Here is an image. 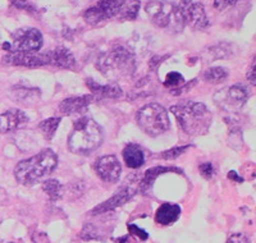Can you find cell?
Instances as JSON below:
<instances>
[{
    "label": "cell",
    "mask_w": 256,
    "mask_h": 243,
    "mask_svg": "<svg viewBox=\"0 0 256 243\" xmlns=\"http://www.w3.org/2000/svg\"><path fill=\"white\" fill-rule=\"evenodd\" d=\"M56 165H58V156L54 151L46 148L35 156L18 162L14 169V176L20 184L31 186L46 176H50L56 170Z\"/></svg>",
    "instance_id": "6da1fadb"
},
{
    "label": "cell",
    "mask_w": 256,
    "mask_h": 243,
    "mask_svg": "<svg viewBox=\"0 0 256 243\" xmlns=\"http://www.w3.org/2000/svg\"><path fill=\"white\" fill-rule=\"evenodd\" d=\"M180 128L190 136L206 134L212 123V113L202 102H182L170 108Z\"/></svg>",
    "instance_id": "7a4b0ae2"
},
{
    "label": "cell",
    "mask_w": 256,
    "mask_h": 243,
    "mask_svg": "<svg viewBox=\"0 0 256 243\" xmlns=\"http://www.w3.org/2000/svg\"><path fill=\"white\" fill-rule=\"evenodd\" d=\"M102 132L99 124L88 116H80L68 138V148L77 155H88L102 145Z\"/></svg>",
    "instance_id": "3957f363"
},
{
    "label": "cell",
    "mask_w": 256,
    "mask_h": 243,
    "mask_svg": "<svg viewBox=\"0 0 256 243\" xmlns=\"http://www.w3.org/2000/svg\"><path fill=\"white\" fill-rule=\"evenodd\" d=\"M96 68L108 78H122L136 70V59L127 48L116 46L104 52L96 60Z\"/></svg>",
    "instance_id": "277c9868"
},
{
    "label": "cell",
    "mask_w": 256,
    "mask_h": 243,
    "mask_svg": "<svg viewBox=\"0 0 256 243\" xmlns=\"http://www.w3.org/2000/svg\"><path fill=\"white\" fill-rule=\"evenodd\" d=\"M145 12L152 24L160 28L180 32L184 26L180 8L169 0H150L145 6Z\"/></svg>",
    "instance_id": "5b68a950"
},
{
    "label": "cell",
    "mask_w": 256,
    "mask_h": 243,
    "mask_svg": "<svg viewBox=\"0 0 256 243\" xmlns=\"http://www.w3.org/2000/svg\"><path fill=\"white\" fill-rule=\"evenodd\" d=\"M136 119L141 130L152 137L163 134L170 127L168 112L156 102L141 108L137 112Z\"/></svg>",
    "instance_id": "8992f818"
},
{
    "label": "cell",
    "mask_w": 256,
    "mask_h": 243,
    "mask_svg": "<svg viewBox=\"0 0 256 243\" xmlns=\"http://www.w3.org/2000/svg\"><path fill=\"white\" fill-rule=\"evenodd\" d=\"M248 96H250V92H248V87L237 84L218 91L214 96V102H216L218 106L223 108L227 112H236V110L241 109Z\"/></svg>",
    "instance_id": "52a82bcc"
},
{
    "label": "cell",
    "mask_w": 256,
    "mask_h": 243,
    "mask_svg": "<svg viewBox=\"0 0 256 243\" xmlns=\"http://www.w3.org/2000/svg\"><path fill=\"white\" fill-rule=\"evenodd\" d=\"M124 0H99L95 6H91L84 13V20L91 26H98L105 20L118 17Z\"/></svg>",
    "instance_id": "ba28073f"
},
{
    "label": "cell",
    "mask_w": 256,
    "mask_h": 243,
    "mask_svg": "<svg viewBox=\"0 0 256 243\" xmlns=\"http://www.w3.org/2000/svg\"><path fill=\"white\" fill-rule=\"evenodd\" d=\"M178 8L184 18V24H188L195 30H205L210 26L202 4L198 3L195 0H180Z\"/></svg>",
    "instance_id": "9c48e42d"
},
{
    "label": "cell",
    "mask_w": 256,
    "mask_h": 243,
    "mask_svg": "<svg viewBox=\"0 0 256 243\" xmlns=\"http://www.w3.org/2000/svg\"><path fill=\"white\" fill-rule=\"evenodd\" d=\"M42 35L36 28H20L13 35L9 52H38L42 48Z\"/></svg>",
    "instance_id": "30bf717a"
},
{
    "label": "cell",
    "mask_w": 256,
    "mask_h": 243,
    "mask_svg": "<svg viewBox=\"0 0 256 243\" xmlns=\"http://www.w3.org/2000/svg\"><path fill=\"white\" fill-rule=\"evenodd\" d=\"M95 170L104 182L116 183L122 173V165L114 155H105L95 162Z\"/></svg>",
    "instance_id": "8fae6325"
},
{
    "label": "cell",
    "mask_w": 256,
    "mask_h": 243,
    "mask_svg": "<svg viewBox=\"0 0 256 243\" xmlns=\"http://www.w3.org/2000/svg\"><path fill=\"white\" fill-rule=\"evenodd\" d=\"M3 62L9 66H18V67L38 68L48 66L46 52L45 54H36V52H8L3 58Z\"/></svg>",
    "instance_id": "7c38bea8"
},
{
    "label": "cell",
    "mask_w": 256,
    "mask_h": 243,
    "mask_svg": "<svg viewBox=\"0 0 256 243\" xmlns=\"http://www.w3.org/2000/svg\"><path fill=\"white\" fill-rule=\"evenodd\" d=\"M28 123V116L20 109H10L0 114V132H14Z\"/></svg>",
    "instance_id": "4fadbf2b"
},
{
    "label": "cell",
    "mask_w": 256,
    "mask_h": 243,
    "mask_svg": "<svg viewBox=\"0 0 256 243\" xmlns=\"http://www.w3.org/2000/svg\"><path fill=\"white\" fill-rule=\"evenodd\" d=\"M48 64L63 68V70H74L76 68V59L72 52L64 46H58L54 50L46 52Z\"/></svg>",
    "instance_id": "5bb4252c"
},
{
    "label": "cell",
    "mask_w": 256,
    "mask_h": 243,
    "mask_svg": "<svg viewBox=\"0 0 256 243\" xmlns=\"http://www.w3.org/2000/svg\"><path fill=\"white\" fill-rule=\"evenodd\" d=\"M9 98H12L13 102H18L20 105H27V106H31V105L36 104V102L40 100V90L35 88V87H27V86H13L10 90H9Z\"/></svg>",
    "instance_id": "9a60e30c"
},
{
    "label": "cell",
    "mask_w": 256,
    "mask_h": 243,
    "mask_svg": "<svg viewBox=\"0 0 256 243\" xmlns=\"http://www.w3.org/2000/svg\"><path fill=\"white\" fill-rule=\"evenodd\" d=\"M136 192L137 190L134 188L132 186H126V187H123L120 192H116L112 198H109L108 201H105L102 205H99L98 208H94L92 214H102V212H109V210H113V208L124 205Z\"/></svg>",
    "instance_id": "2e32d148"
},
{
    "label": "cell",
    "mask_w": 256,
    "mask_h": 243,
    "mask_svg": "<svg viewBox=\"0 0 256 243\" xmlns=\"http://www.w3.org/2000/svg\"><path fill=\"white\" fill-rule=\"evenodd\" d=\"M94 102L92 95H84L78 96V98H66L60 102L62 113L67 114V116H73V114H82L84 113L88 108L90 106L91 102Z\"/></svg>",
    "instance_id": "e0dca14e"
},
{
    "label": "cell",
    "mask_w": 256,
    "mask_h": 243,
    "mask_svg": "<svg viewBox=\"0 0 256 243\" xmlns=\"http://www.w3.org/2000/svg\"><path fill=\"white\" fill-rule=\"evenodd\" d=\"M180 216V206L177 204H163L155 212V222L160 226H170Z\"/></svg>",
    "instance_id": "ac0fdd59"
},
{
    "label": "cell",
    "mask_w": 256,
    "mask_h": 243,
    "mask_svg": "<svg viewBox=\"0 0 256 243\" xmlns=\"http://www.w3.org/2000/svg\"><path fill=\"white\" fill-rule=\"evenodd\" d=\"M88 88L95 96L105 98H120L122 96V88L116 84H96L94 80L88 78L86 81Z\"/></svg>",
    "instance_id": "d6986e66"
},
{
    "label": "cell",
    "mask_w": 256,
    "mask_h": 243,
    "mask_svg": "<svg viewBox=\"0 0 256 243\" xmlns=\"http://www.w3.org/2000/svg\"><path fill=\"white\" fill-rule=\"evenodd\" d=\"M122 155L128 168L137 169L142 166L144 162H145V154H144L142 148L138 145H134V144H130V145L126 146L123 148Z\"/></svg>",
    "instance_id": "ffe728a7"
},
{
    "label": "cell",
    "mask_w": 256,
    "mask_h": 243,
    "mask_svg": "<svg viewBox=\"0 0 256 243\" xmlns=\"http://www.w3.org/2000/svg\"><path fill=\"white\" fill-rule=\"evenodd\" d=\"M166 172H177V173H180V169H176V168H163V166H156V168L148 169V172H145L142 180L140 182L141 191L142 192L148 191V190L152 188V183H154V180H156L158 176L166 173Z\"/></svg>",
    "instance_id": "44dd1931"
},
{
    "label": "cell",
    "mask_w": 256,
    "mask_h": 243,
    "mask_svg": "<svg viewBox=\"0 0 256 243\" xmlns=\"http://www.w3.org/2000/svg\"><path fill=\"white\" fill-rule=\"evenodd\" d=\"M138 9H140V2L138 0H124L118 18L130 20H136L137 14H138Z\"/></svg>",
    "instance_id": "7402d4cb"
},
{
    "label": "cell",
    "mask_w": 256,
    "mask_h": 243,
    "mask_svg": "<svg viewBox=\"0 0 256 243\" xmlns=\"http://www.w3.org/2000/svg\"><path fill=\"white\" fill-rule=\"evenodd\" d=\"M228 78V72L222 67L209 68L204 72V81L209 84H222Z\"/></svg>",
    "instance_id": "603a6c76"
},
{
    "label": "cell",
    "mask_w": 256,
    "mask_h": 243,
    "mask_svg": "<svg viewBox=\"0 0 256 243\" xmlns=\"http://www.w3.org/2000/svg\"><path fill=\"white\" fill-rule=\"evenodd\" d=\"M60 118H49L46 120H42L38 124V130L42 132L44 137L46 140H52L56 134V130L59 127V123H60Z\"/></svg>",
    "instance_id": "cb8c5ba5"
},
{
    "label": "cell",
    "mask_w": 256,
    "mask_h": 243,
    "mask_svg": "<svg viewBox=\"0 0 256 243\" xmlns=\"http://www.w3.org/2000/svg\"><path fill=\"white\" fill-rule=\"evenodd\" d=\"M44 191L49 194V197L52 200H59L62 196V192H63V187H62L60 183L56 180H49L44 183L42 186Z\"/></svg>",
    "instance_id": "d4e9b609"
},
{
    "label": "cell",
    "mask_w": 256,
    "mask_h": 243,
    "mask_svg": "<svg viewBox=\"0 0 256 243\" xmlns=\"http://www.w3.org/2000/svg\"><path fill=\"white\" fill-rule=\"evenodd\" d=\"M184 84H186V82H184V76L178 72H170L166 77V81H164V86L170 87L173 90H177L180 86H184Z\"/></svg>",
    "instance_id": "484cf974"
},
{
    "label": "cell",
    "mask_w": 256,
    "mask_h": 243,
    "mask_svg": "<svg viewBox=\"0 0 256 243\" xmlns=\"http://www.w3.org/2000/svg\"><path fill=\"white\" fill-rule=\"evenodd\" d=\"M188 148H190V145L180 146V148H170V150L164 151V152H162L159 155V156L162 158V159H164V160L177 159V158L180 156V155H182V154H184V151H186Z\"/></svg>",
    "instance_id": "4316f807"
},
{
    "label": "cell",
    "mask_w": 256,
    "mask_h": 243,
    "mask_svg": "<svg viewBox=\"0 0 256 243\" xmlns=\"http://www.w3.org/2000/svg\"><path fill=\"white\" fill-rule=\"evenodd\" d=\"M13 6L18 9H24V10H27L30 13H35V8L30 3L28 0H10Z\"/></svg>",
    "instance_id": "83f0119b"
},
{
    "label": "cell",
    "mask_w": 256,
    "mask_h": 243,
    "mask_svg": "<svg viewBox=\"0 0 256 243\" xmlns=\"http://www.w3.org/2000/svg\"><path fill=\"white\" fill-rule=\"evenodd\" d=\"M128 230H130V233H131V236H136V237L140 238L141 240H146L148 238V234L146 233L145 230H142V229H140L138 226H136L134 224H130L128 226Z\"/></svg>",
    "instance_id": "f1b7e54d"
},
{
    "label": "cell",
    "mask_w": 256,
    "mask_h": 243,
    "mask_svg": "<svg viewBox=\"0 0 256 243\" xmlns=\"http://www.w3.org/2000/svg\"><path fill=\"white\" fill-rule=\"evenodd\" d=\"M238 0H214V6L218 10H224V9L233 6L237 3Z\"/></svg>",
    "instance_id": "f546056e"
},
{
    "label": "cell",
    "mask_w": 256,
    "mask_h": 243,
    "mask_svg": "<svg viewBox=\"0 0 256 243\" xmlns=\"http://www.w3.org/2000/svg\"><path fill=\"white\" fill-rule=\"evenodd\" d=\"M200 172H201V174H202V176H204V178H206V180H210V178L212 176V174H214V169H212V165L210 164V162L201 164Z\"/></svg>",
    "instance_id": "4dcf8cb0"
},
{
    "label": "cell",
    "mask_w": 256,
    "mask_h": 243,
    "mask_svg": "<svg viewBox=\"0 0 256 243\" xmlns=\"http://www.w3.org/2000/svg\"><path fill=\"white\" fill-rule=\"evenodd\" d=\"M227 243H250V240L244 234H233L228 238Z\"/></svg>",
    "instance_id": "1f68e13d"
},
{
    "label": "cell",
    "mask_w": 256,
    "mask_h": 243,
    "mask_svg": "<svg viewBox=\"0 0 256 243\" xmlns=\"http://www.w3.org/2000/svg\"><path fill=\"white\" fill-rule=\"evenodd\" d=\"M255 59H254L252 64H251V68L248 70V81L250 82V84H252V86H255L256 84V78H255Z\"/></svg>",
    "instance_id": "d6a6232c"
},
{
    "label": "cell",
    "mask_w": 256,
    "mask_h": 243,
    "mask_svg": "<svg viewBox=\"0 0 256 243\" xmlns=\"http://www.w3.org/2000/svg\"><path fill=\"white\" fill-rule=\"evenodd\" d=\"M116 243H136V240L134 238V236H123V237L116 238Z\"/></svg>",
    "instance_id": "836d02e7"
},
{
    "label": "cell",
    "mask_w": 256,
    "mask_h": 243,
    "mask_svg": "<svg viewBox=\"0 0 256 243\" xmlns=\"http://www.w3.org/2000/svg\"><path fill=\"white\" fill-rule=\"evenodd\" d=\"M228 178H230V180H237V182H240V183L244 182V180H242L241 176H237L236 172H230V173H228Z\"/></svg>",
    "instance_id": "e575fe53"
},
{
    "label": "cell",
    "mask_w": 256,
    "mask_h": 243,
    "mask_svg": "<svg viewBox=\"0 0 256 243\" xmlns=\"http://www.w3.org/2000/svg\"><path fill=\"white\" fill-rule=\"evenodd\" d=\"M10 243H13V242H10Z\"/></svg>",
    "instance_id": "d590c367"
}]
</instances>
